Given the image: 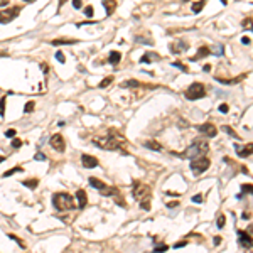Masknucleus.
I'll return each instance as SVG.
<instances>
[{"instance_id":"nucleus-1","label":"nucleus","mask_w":253,"mask_h":253,"mask_svg":"<svg viewBox=\"0 0 253 253\" xmlns=\"http://www.w3.org/2000/svg\"><path fill=\"white\" fill-rule=\"evenodd\" d=\"M93 144L96 147L103 150H118L122 149V145L125 144V139L123 137H120L117 133H110L106 137H95L93 139Z\"/></svg>"},{"instance_id":"nucleus-2","label":"nucleus","mask_w":253,"mask_h":253,"mask_svg":"<svg viewBox=\"0 0 253 253\" xmlns=\"http://www.w3.org/2000/svg\"><path fill=\"white\" fill-rule=\"evenodd\" d=\"M52 206L59 213L71 211V209L76 208L74 206V197L66 194V192H57V194H54V196H52Z\"/></svg>"},{"instance_id":"nucleus-3","label":"nucleus","mask_w":253,"mask_h":253,"mask_svg":"<svg viewBox=\"0 0 253 253\" xmlns=\"http://www.w3.org/2000/svg\"><path fill=\"white\" fill-rule=\"evenodd\" d=\"M208 150H209L208 142H204V140H196L191 147H187V150L184 152V157H187V159H196V157H201L202 154H208Z\"/></svg>"},{"instance_id":"nucleus-4","label":"nucleus","mask_w":253,"mask_h":253,"mask_svg":"<svg viewBox=\"0 0 253 253\" xmlns=\"http://www.w3.org/2000/svg\"><path fill=\"white\" fill-rule=\"evenodd\" d=\"M132 194L139 202L145 201V199H150V186L144 184L140 181H133V187H132Z\"/></svg>"},{"instance_id":"nucleus-5","label":"nucleus","mask_w":253,"mask_h":253,"mask_svg":"<svg viewBox=\"0 0 253 253\" xmlns=\"http://www.w3.org/2000/svg\"><path fill=\"white\" fill-rule=\"evenodd\" d=\"M184 95H186V98L189 100V101H194V100H199L206 95V88H204L202 83H192L191 86L186 89Z\"/></svg>"},{"instance_id":"nucleus-6","label":"nucleus","mask_w":253,"mask_h":253,"mask_svg":"<svg viewBox=\"0 0 253 253\" xmlns=\"http://www.w3.org/2000/svg\"><path fill=\"white\" fill-rule=\"evenodd\" d=\"M209 165H211L209 159L201 155V157H196V159L191 160V171L194 176H199V174H202V172H206L209 169Z\"/></svg>"},{"instance_id":"nucleus-7","label":"nucleus","mask_w":253,"mask_h":253,"mask_svg":"<svg viewBox=\"0 0 253 253\" xmlns=\"http://www.w3.org/2000/svg\"><path fill=\"white\" fill-rule=\"evenodd\" d=\"M21 14V7H10L5 10H0V24H9Z\"/></svg>"},{"instance_id":"nucleus-8","label":"nucleus","mask_w":253,"mask_h":253,"mask_svg":"<svg viewBox=\"0 0 253 253\" xmlns=\"http://www.w3.org/2000/svg\"><path fill=\"white\" fill-rule=\"evenodd\" d=\"M238 241H240V245H241L243 248H246V250H250V248H253V235H250V231H241V230H238Z\"/></svg>"},{"instance_id":"nucleus-9","label":"nucleus","mask_w":253,"mask_h":253,"mask_svg":"<svg viewBox=\"0 0 253 253\" xmlns=\"http://www.w3.org/2000/svg\"><path fill=\"white\" fill-rule=\"evenodd\" d=\"M49 144H51V147L54 150H57V152H64V149H66V142H64V137H62L61 133H54L49 139Z\"/></svg>"},{"instance_id":"nucleus-10","label":"nucleus","mask_w":253,"mask_h":253,"mask_svg":"<svg viewBox=\"0 0 253 253\" xmlns=\"http://www.w3.org/2000/svg\"><path fill=\"white\" fill-rule=\"evenodd\" d=\"M187 49H189V46H187L186 41H174L169 44V51L172 52V54H181V52H186Z\"/></svg>"},{"instance_id":"nucleus-11","label":"nucleus","mask_w":253,"mask_h":253,"mask_svg":"<svg viewBox=\"0 0 253 253\" xmlns=\"http://www.w3.org/2000/svg\"><path fill=\"white\" fill-rule=\"evenodd\" d=\"M199 132H201L202 135H206V137H216V133H218V130H216V127L213 123H202V125H197L196 127Z\"/></svg>"},{"instance_id":"nucleus-12","label":"nucleus","mask_w":253,"mask_h":253,"mask_svg":"<svg viewBox=\"0 0 253 253\" xmlns=\"http://www.w3.org/2000/svg\"><path fill=\"white\" fill-rule=\"evenodd\" d=\"M81 162H83V167H86V169H93V167L98 165V159L93 157V155H89V154H83Z\"/></svg>"},{"instance_id":"nucleus-13","label":"nucleus","mask_w":253,"mask_h":253,"mask_svg":"<svg viewBox=\"0 0 253 253\" xmlns=\"http://www.w3.org/2000/svg\"><path fill=\"white\" fill-rule=\"evenodd\" d=\"M137 86H144V88H155V84H144L139 79H127L122 83V88H137Z\"/></svg>"},{"instance_id":"nucleus-14","label":"nucleus","mask_w":253,"mask_h":253,"mask_svg":"<svg viewBox=\"0 0 253 253\" xmlns=\"http://www.w3.org/2000/svg\"><path fill=\"white\" fill-rule=\"evenodd\" d=\"M76 199H78V208H79V209L86 208V204H88V196H86V191L78 189V191H76Z\"/></svg>"},{"instance_id":"nucleus-15","label":"nucleus","mask_w":253,"mask_h":253,"mask_svg":"<svg viewBox=\"0 0 253 253\" xmlns=\"http://www.w3.org/2000/svg\"><path fill=\"white\" fill-rule=\"evenodd\" d=\"M89 186L95 187V189H98V191H103V189H106V184H105L103 181H100V179H96V177H89Z\"/></svg>"},{"instance_id":"nucleus-16","label":"nucleus","mask_w":253,"mask_h":253,"mask_svg":"<svg viewBox=\"0 0 253 253\" xmlns=\"http://www.w3.org/2000/svg\"><path fill=\"white\" fill-rule=\"evenodd\" d=\"M208 54H211L209 47H208V46H202V47H199V49H197V54H196V56H192L191 61H199L201 57H206Z\"/></svg>"},{"instance_id":"nucleus-17","label":"nucleus","mask_w":253,"mask_h":253,"mask_svg":"<svg viewBox=\"0 0 253 253\" xmlns=\"http://www.w3.org/2000/svg\"><path fill=\"white\" fill-rule=\"evenodd\" d=\"M103 7H105V10H106V14L111 15L115 12V9H117V0H103Z\"/></svg>"},{"instance_id":"nucleus-18","label":"nucleus","mask_w":253,"mask_h":253,"mask_svg":"<svg viewBox=\"0 0 253 253\" xmlns=\"http://www.w3.org/2000/svg\"><path fill=\"white\" fill-rule=\"evenodd\" d=\"M157 59H160L159 54H155V52H147V54L142 56L140 62H154V61H157Z\"/></svg>"},{"instance_id":"nucleus-19","label":"nucleus","mask_w":253,"mask_h":253,"mask_svg":"<svg viewBox=\"0 0 253 253\" xmlns=\"http://www.w3.org/2000/svg\"><path fill=\"white\" fill-rule=\"evenodd\" d=\"M252 154H253V144H248V145H245L243 149L238 150V155H240V157H250Z\"/></svg>"},{"instance_id":"nucleus-20","label":"nucleus","mask_w":253,"mask_h":253,"mask_svg":"<svg viewBox=\"0 0 253 253\" xmlns=\"http://www.w3.org/2000/svg\"><path fill=\"white\" fill-rule=\"evenodd\" d=\"M120 59H122V54H120L118 51H111L108 54V62H110V64H113V66H115V64H118Z\"/></svg>"},{"instance_id":"nucleus-21","label":"nucleus","mask_w":253,"mask_h":253,"mask_svg":"<svg viewBox=\"0 0 253 253\" xmlns=\"http://www.w3.org/2000/svg\"><path fill=\"white\" fill-rule=\"evenodd\" d=\"M76 39H66V37H62V39H54L51 41L52 46H59V44H76Z\"/></svg>"},{"instance_id":"nucleus-22","label":"nucleus","mask_w":253,"mask_h":253,"mask_svg":"<svg viewBox=\"0 0 253 253\" xmlns=\"http://www.w3.org/2000/svg\"><path fill=\"white\" fill-rule=\"evenodd\" d=\"M144 145L147 149H152V150H162V145H160L159 142H155V140H147Z\"/></svg>"},{"instance_id":"nucleus-23","label":"nucleus","mask_w":253,"mask_h":253,"mask_svg":"<svg viewBox=\"0 0 253 253\" xmlns=\"http://www.w3.org/2000/svg\"><path fill=\"white\" fill-rule=\"evenodd\" d=\"M22 184L26 187H29V189H36L39 186V181L37 179H26V181H22Z\"/></svg>"},{"instance_id":"nucleus-24","label":"nucleus","mask_w":253,"mask_h":253,"mask_svg":"<svg viewBox=\"0 0 253 253\" xmlns=\"http://www.w3.org/2000/svg\"><path fill=\"white\" fill-rule=\"evenodd\" d=\"M101 194H103V196L115 197L117 194H118V189H117V187H106V189H103V191H101Z\"/></svg>"},{"instance_id":"nucleus-25","label":"nucleus","mask_w":253,"mask_h":253,"mask_svg":"<svg viewBox=\"0 0 253 253\" xmlns=\"http://www.w3.org/2000/svg\"><path fill=\"white\" fill-rule=\"evenodd\" d=\"M209 51L213 52V54H218V56H223L224 54V46H221V44H216V46H213Z\"/></svg>"},{"instance_id":"nucleus-26","label":"nucleus","mask_w":253,"mask_h":253,"mask_svg":"<svg viewBox=\"0 0 253 253\" xmlns=\"http://www.w3.org/2000/svg\"><path fill=\"white\" fill-rule=\"evenodd\" d=\"M204 4H206V0H199V2H196V4L192 5V12H194V14H199V12L204 9Z\"/></svg>"},{"instance_id":"nucleus-27","label":"nucleus","mask_w":253,"mask_h":253,"mask_svg":"<svg viewBox=\"0 0 253 253\" xmlns=\"http://www.w3.org/2000/svg\"><path fill=\"white\" fill-rule=\"evenodd\" d=\"M135 41L137 42H142V44H154V41L150 39V36L144 37V36H135Z\"/></svg>"},{"instance_id":"nucleus-28","label":"nucleus","mask_w":253,"mask_h":253,"mask_svg":"<svg viewBox=\"0 0 253 253\" xmlns=\"http://www.w3.org/2000/svg\"><path fill=\"white\" fill-rule=\"evenodd\" d=\"M241 26H243V29H250V31L253 32V19H245V21L241 22Z\"/></svg>"},{"instance_id":"nucleus-29","label":"nucleus","mask_w":253,"mask_h":253,"mask_svg":"<svg viewBox=\"0 0 253 253\" xmlns=\"http://www.w3.org/2000/svg\"><path fill=\"white\" fill-rule=\"evenodd\" d=\"M172 66H174V67H179L182 73H187V71H189V69H187V66H186V64H182L181 61H174V62H172Z\"/></svg>"},{"instance_id":"nucleus-30","label":"nucleus","mask_w":253,"mask_h":253,"mask_svg":"<svg viewBox=\"0 0 253 253\" xmlns=\"http://www.w3.org/2000/svg\"><path fill=\"white\" fill-rule=\"evenodd\" d=\"M241 192H243V194H246V192H248V194H252V196H253V186H252V184H243V186H241Z\"/></svg>"},{"instance_id":"nucleus-31","label":"nucleus","mask_w":253,"mask_h":253,"mask_svg":"<svg viewBox=\"0 0 253 253\" xmlns=\"http://www.w3.org/2000/svg\"><path fill=\"white\" fill-rule=\"evenodd\" d=\"M34 108H36V103H34V101H29V103H26V106H24V111H26V113H32Z\"/></svg>"},{"instance_id":"nucleus-32","label":"nucleus","mask_w":253,"mask_h":253,"mask_svg":"<svg viewBox=\"0 0 253 253\" xmlns=\"http://www.w3.org/2000/svg\"><path fill=\"white\" fill-rule=\"evenodd\" d=\"M24 169L22 167H14V169H9V171L4 174V177H9V176H12V174H15V172H22Z\"/></svg>"},{"instance_id":"nucleus-33","label":"nucleus","mask_w":253,"mask_h":253,"mask_svg":"<svg viewBox=\"0 0 253 253\" xmlns=\"http://www.w3.org/2000/svg\"><path fill=\"white\" fill-rule=\"evenodd\" d=\"M111 81H113V76H108V78H105L103 81L100 83V88H106L108 84H111Z\"/></svg>"},{"instance_id":"nucleus-34","label":"nucleus","mask_w":253,"mask_h":253,"mask_svg":"<svg viewBox=\"0 0 253 253\" xmlns=\"http://www.w3.org/2000/svg\"><path fill=\"white\" fill-rule=\"evenodd\" d=\"M167 245H165V243H162V245H157V246L154 248V252L155 253H164V252H167Z\"/></svg>"},{"instance_id":"nucleus-35","label":"nucleus","mask_w":253,"mask_h":253,"mask_svg":"<svg viewBox=\"0 0 253 253\" xmlns=\"http://www.w3.org/2000/svg\"><path fill=\"white\" fill-rule=\"evenodd\" d=\"M5 103H7V98L0 100V117H4V115H5Z\"/></svg>"},{"instance_id":"nucleus-36","label":"nucleus","mask_w":253,"mask_h":253,"mask_svg":"<svg viewBox=\"0 0 253 253\" xmlns=\"http://www.w3.org/2000/svg\"><path fill=\"white\" fill-rule=\"evenodd\" d=\"M223 130H224V132H226V133H230V135H231V137H235V139H238V135H236V132H235V130H233L231 127H228V125H224V127H223Z\"/></svg>"},{"instance_id":"nucleus-37","label":"nucleus","mask_w":253,"mask_h":253,"mask_svg":"<svg viewBox=\"0 0 253 253\" xmlns=\"http://www.w3.org/2000/svg\"><path fill=\"white\" fill-rule=\"evenodd\" d=\"M56 59H57L59 62H61V64H64V62H66V57H64L62 51H57V52H56Z\"/></svg>"},{"instance_id":"nucleus-38","label":"nucleus","mask_w":253,"mask_h":253,"mask_svg":"<svg viewBox=\"0 0 253 253\" xmlns=\"http://www.w3.org/2000/svg\"><path fill=\"white\" fill-rule=\"evenodd\" d=\"M140 206H142V209H144V211H149V209H150V199H145V201H142V202H140Z\"/></svg>"},{"instance_id":"nucleus-39","label":"nucleus","mask_w":253,"mask_h":253,"mask_svg":"<svg viewBox=\"0 0 253 253\" xmlns=\"http://www.w3.org/2000/svg\"><path fill=\"white\" fill-rule=\"evenodd\" d=\"M83 12H84V15H86V17H93V7H91V5L84 7V10H83Z\"/></svg>"},{"instance_id":"nucleus-40","label":"nucleus","mask_w":253,"mask_h":253,"mask_svg":"<svg viewBox=\"0 0 253 253\" xmlns=\"http://www.w3.org/2000/svg\"><path fill=\"white\" fill-rule=\"evenodd\" d=\"M21 147H22V140H19V139L12 140V149H21Z\"/></svg>"},{"instance_id":"nucleus-41","label":"nucleus","mask_w":253,"mask_h":253,"mask_svg":"<svg viewBox=\"0 0 253 253\" xmlns=\"http://www.w3.org/2000/svg\"><path fill=\"white\" fill-rule=\"evenodd\" d=\"M15 130L14 128H9V130H5V137H9V139H14V137H15Z\"/></svg>"},{"instance_id":"nucleus-42","label":"nucleus","mask_w":253,"mask_h":253,"mask_svg":"<svg viewBox=\"0 0 253 253\" xmlns=\"http://www.w3.org/2000/svg\"><path fill=\"white\" fill-rule=\"evenodd\" d=\"M224 221H226V218H224V216L221 214V216L218 218V223H216V224H218V228H224Z\"/></svg>"},{"instance_id":"nucleus-43","label":"nucleus","mask_w":253,"mask_h":253,"mask_svg":"<svg viewBox=\"0 0 253 253\" xmlns=\"http://www.w3.org/2000/svg\"><path fill=\"white\" fill-rule=\"evenodd\" d=\"M192 201L194 202H204V196H202V194H196V196H192Z\"/></svg>"},{"instance_id":"nucleus-44","label":"nucleus","mask_w":253,"mask_h":253,"mask_svg":"<svg viewBox=\"0 0 253 253\" xmlns=\"http://www.w3.org/2000/svg\"><path fill=\"white\" fill-rule=\"evenodd\" d=\"M81 5H83L81 0H73V7H74L76 10H79V9H81Z\"/></svg>"},{"instance_id":"nucleus-45","label":"nucleus","mask_w":253,"mask_h":253,"mask_svg":"<svg viewBox=\"0 0 253 253\" xmlns=\"http://www.w3.org/2000/svg\"><path fill=\"white\" fill-rule=\"evenodd\" d=\"M34 159L36 160H46V155L42 154V152H37V154L34 155Z\"/></svg>"},{"instance_id":"nucleus-46","label":"nucleus","mask_w":253,"mask_h":253,"mask_svg":"<svg viewBox=\"0 0 253 253\" xmlns=\"http://www.w3.org/2000/svg\"><path fill=\"white\" fill-rule=\"evenodd\" d=\"M9 238H10V240H14V241H17L19 245H21V246H24V243H22L21 240H19V238L15 236V235H9Z\"/></svg>"},{"instance_id":"nucleus-47","label":"nucleus","mask_w":253,"mask_h":253,"mask_svg":"<svg viewBox=\"0 0 253 253\" xmlns=\"http://www.w3.org/2000/svg\"><path fill=\"white\" fill-rule=\"evenodd\" d=\"M219 111H221V113H226V111H228V105L226 103H221V105H219Z\"/></svg>"},{"instance_id":"nucleus-48","label":"nucleus","mask_w":253,"mask_h":253,"mask_svg":"<svg viewBox=\"0 0 253 253\" xmlns=\"http://www.w3.org/2000/svg\"><path fill=\"white\" fill-rule=\"evenodd\" d=\"M165 194H167V196H172V197H179V196H181L179 192H174V191H167Z\"/></svg>"},{"instance_id":"nucleus-49","label":"nucleus","mask_w":253,"mask_h":253,"mask_svg":"<svg viewBox=\"0 0 253 253\" xmlns=\"http://www.w3.org/2000/svg\"><path fill=\"white\" fill-rule=\"evenodd\" d=\"M177 206H179V202H177V201H172V202L167 204V208H171V209H174V208H177Z\"/></svg>"},{"instance_id":"nucleus-50","label":"nucleus","mask_w":253,"mask_h":253,"mask_svg":"<svg viewBox=\"0 0 253 253\" xmlns=\"http://www.w3.org/2000/svg\"><path fill=\"white\" fill-rule=\"evenodd\" d=\"M186 245H187V241H179L174 245V248H182V246H186Z\"/></svg>"},{"instance_id":"nucleus-51","label":"nucleus","mask_w":253,"mask_h":253,"mask_svg":"<svg viewBox=\"0 0 253 253\" xmlns=\"http://www.w3.org/2000/svg\"><path fill=\"white\" fill-rule=\"evenodd\" d=\"M213 243H214V245H219V243H221V238H219V236H214V238H213Z\"/></svg>"},{"instance_id":"nucleus-52","label":"nucleus","mask_w":253,"mask_h":253,"mask_svg":"<svg viewBox=\"0 0 253 253\" xmlns=\"http://www.w3.org/2000/svg\"><path fill=\"white\" fill-rule=\"evenodd\" d=\"M241 44H250V37H241Z\"/></svg>"},{"instance_id":"nucleus-53","label":"nucleus","mask_w":253,"mask_h":253,"mask_svg":"<svg viewBox=\"0 0 253 253\" xmlns=\"http://www.w3.org/2000/svg\"><path fill=\"white\" fill-rule=\"evenodd\" d=\"M9 4V0H0V7H4V5H7Z\"/></svg>"},{"instance_id":"nucleus-54","label":"nucleus","mask_w":253,"mask_h":253,"mask_svg":"<svg viewBox=\"0 0 253 253\" xmlns=\"http://www.w3.org/2000/svg\"><path fill=\"white\" fill-rule=\"evenodd\" d=\"M241 172H243V174H248V169H246V167H245V165H243V167H241Z\"/></svg>"},{"instance_id":"nucleus-55","label":"nucleus","mask_w":253,"mask_h":253,"mask_svg":"<svg viewBox=\"0 0 253 253\" xmlns=\"http://www.w3.org/2000/svg\"><path fill=\"white\" fill-rule=\"evenodd\" d=\"M4 160H5V157H4V155H0V164H2Z\"/></svg>"},{"instance_id":"nucleus-56","label":"nucleus","mask_w":253,"mask_h":253,"mask_svg":"<svg viewBox=\"0 0 253 253\" xmlns=\"http://www.w3.org/2000/svg\"><path fill=\"white\" fill-rule=\"evenodd\" d=\"M0 56H7V52H5V51H2V52H0Z\"/></svg>"},{"instance_id":"nucleus-57","label":"nucleus","mask_w":253,"mask_h":253,"mask_svg":"<svg viewBox=\"0 0 253 253\" xmlns=\"http://www.w3.org/2000/svg\"><path fill=\"white\" fill-rule=\"evenodd\" d=\"M221 4H223V5H226V4H228V0H221Z\"/></svg>"},{"instance_id":"nucleus-58","label":"nucleus","mask_w":253,"mask_h":253,"mask_svg":"<svg viewBox=\"0 0 253 253\" xmlns=\"http://www.w3.org/2000/svg\"><path fill=\"white\" fill-rule=\"evenodd\" d=\"M64 2H66V0H59V5H62V4H64Z\"/></svg>"},{"instance_id":"nucleus-59","label":"nucleus","mask_w":253,"mask_h":253,"mask_svg":"<svg viewBox=\"0 0 253 253\" xmlns=\"http://www.w3.org/2000/svg\"><path fill=\"white\" fill-rule=\"evenodd\" d=\"M24 2H34V0H24Z\"/></svg>"}]
</instances>
